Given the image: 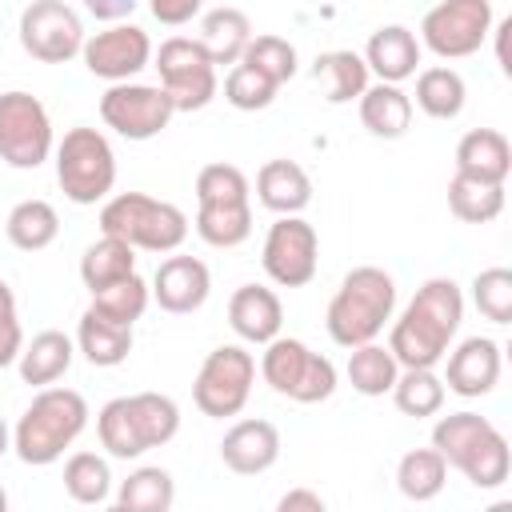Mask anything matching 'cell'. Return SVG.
<instances>
[{
	"label": "cell",
	"instance_id": "41",
	"mask_svg": "<svg viewBox=\"0 0 512 512\" xmlns=\"http://www.w3.org/2000/svg\"><path fill=\"white\" fill-rule=\"evenodd\" d=\"M240 60H244V64H252L256 72H264L272 84H284V80H292V76H296V48H292L284 36H272V32L252 36Z\"/></svg>",
	"mask_w": 512,
	"mask_h": 512
},
{
	"label": "cell",
	"instance_id": "48",
	"mask_svg": "<svg viewBox=\"0 0 512 512\" xmlns=\"http://www.w3.org/2000/svg\"><path fill=\"white\" fill-rule=\"evenodd\" d=\"M8 448H12V428H8V424H4V416H0V456H4Z\"/></svg>",
	"mask_w": 512,
	"mask_h": 512
},
{
	"label": "cell",
	"instance_id": "9",
	"mask_svg": "<svg viewBox=\"0 0 512 512\" xmlns=\"http://www.w3.org/2000/svg\"><path fill=\"white\" fill-rule=\"evenodd\" d=\"M260 376L272 392L296 400V404H320L336 392V364L320 352H312L296 336H272L260 356Z\"/></svg>",
	"mask_w": 512,
	"mask_h": 512
},
{
	"label": "cell",
	"instance_id": "37",
	"mask_svg": "<svg viewBox=\"0 0 512 512\" xmlns=\"http://www.w3.org/2000/svg\"><path fill=\"white\" fill-rule=\"evenodd\" d=\"M444 380L436 376V368H400L396 384H392V400L404 416H436L444 408Z\"/></svg>",
	"mask_w": 512,
	"mask_h": 512
},
{
	"label": "cell",
	"instance_id": "34",
	"mask_svg": "<svg viewBox=\"0 0 512 512\" xmlns=\"http://www.w3.org/2000/svg\"><path fill=\"white\" fill-rule=\"evenodd\" d=\"M172 500H176V484H172V472L160 464H144L128 472V480H120L116 488L120 512H168Z\"/></svg>",
	"mask_w": 512,
	"mask_h": 512
},
{
	"label": "cell",
	"instance_id": "4",
	"mask_svg": "<svg viewBox=\"0 0 512 512\" xmlns=\"http://www.w3.org/2000/svg\"><path fill=\"white\" fill-rule=\"evenodd\" d=\"M180 432V408L164 392H132L116 396L96 416L100 448L112 460H136L148 448H164Z\"/></svg>",
	"mask_w": 512,
	"mask_h": 512
},
{
	"label": "cell",
	"instance_id": "49",
	"mask_svg": "<svg viewBox=\"0 0 512 512\" xmlns=\"http://www.w3.org/2000/svg\"><path fill=\"white\" fill-rule=\"evenodd\" d=\"M4 508H8V492L0 488V512H4Z\"/></svg>",
	"mask_w": 512,
	"mask_h": 512
},
{
	"label": "cell",
	"instance_id": "5",
	"mask_svg": "<svg viewBox=\"0 0 512 512\" xmlns=\"http://www.w3.org/2000/svg\"><path fill=\"white\" fill-rule=\"evenodd\" d=\"M392 312H396V280L376 264H360L340 280L336 296L328 300L324 328L340 348H356L376 340L384 324H392Z\"/></svg>",
	"mask_w": 512,
	"mask_h": 512
},
{
	"label": "cell",
	"instance_id": "18",
	"mask_svg": "<svg viewBox=\"0 0 512 512\" xmlns=\"http://www.w3.org/2000/svg\"><path fill=\"white\" fill-rule=\"evenodd\" d=\"M212 292V272L200 256H164L156 276H152V300L172 312V316H188L196 308H204Z\"/></svg>",
	"mask_w": 512,
	"mask_h": 512
},
{
	"label": "cell",
	"instance_id": "19",
	"mask_svg": "<svg viewBox=\"0 0 512 512\" xmlns=\"http://www.w3.org/2000/svg\"><path fill=\"white\" fill-rule=\"evenodd\" d=\"M444 360H448L444 388L464 396V400L488 396L496 388V380H500V344L492 336H468L456 348H448Z\"/></svg>",
	"mask_w": 512,
	"mask_h": 512
},
{
	"label": "cell",
	"instance_id": "25",
	"mask_svg": "<svg viewBox=\"0 0 512 512\" xmlns=\"http://www.w3.org/2000/svg\"><path fill=\"white\" fill-rule=\"evenodd\" d=\"M356 104H360V124L380 140H400L412 124V96L400 84L376 80L356 96Z\"/></svg>",
	"mask_w": 512,
	"mask_h": 512
},
{
	"label": "cell",
	"instance_id": "36",
	"mask_svg": "<svg viewBox=\"0 0 512 512\" xmlns=\"http://www.w3.org/2000/svg\"><path fill=\"white\" fill-rule=\"evenodd\" d=\"M448 208L464 224H492L504 212V184L452 176L448 180Z\"/></svg>",
	"mask_w": 512,
	"mask_h": 512
},
{
	"label": "cell",
	"instance_id": "35",
	"mask_svg": "<svg viewBox=\"0 0 512 512\" xmlns=\"http://www.w3.org/2000/svg\"><path fill=\"white\" fill-rule=\"evenodd\" d=\"M444 480H448V460L436 448H412L396 464V488L416 504L436 500L444 492Z\"/></svg>",
	"mask_w": 512,
	"mask_h": 512
},
{
	"label": "cell",
	"instance_id": "27",
	"mask_svg": "<svg viewBox=\"0 0 512 512\" xmlns=\"http://www.w3.org/2000/svg\"><path fill=\"white\" fill-rule=\"evenodd\" d=\"M76 352H84V360L92 368H116L132 352V328L100 316L96 308H84V316L76 324Z\"/></svg>",
	"mask_w": 512,
	"mask_h": 512
},
{
	"label": "cell",
	"instance_id": "43",
	"mask_svg": "<svg viewBox=\"0 0 512 512\" xmlns=\"http://www.w3.org/2000/svg\"><path fill=\"white\" fill-rule=\"evenodd\" d=\"M20 348H24V328H20L16 296H12V288L0 280V368L16 364Z\"/></svg>",
	"mask_w": 512,
	"mask_h": 512
},
{
	"label": "cell",
	"instance_id": "22",
	"mask_svg": "<svg viewBox=\"0 0 512 512\" xmlns=\"http://www.w3.org/2000/svg\"><path fill=\"white\" fill-rule=\"evenodd\" d=\"M420 40L412 28L404 24H384L368 36L364 44V64L368 72H376L384 84H404L408 76H416V64H420Z\"/></svg>",
	"mask_w": 512,
	"mask_h": 512
},
{
	"label": "cell",
	"instance_id": "3",
	"mask_svg": "<svg viewBox=\"0 0 512 512\" xmlns=\"http://www.w3.org/2000/svg\"><path fill=\"white\" fill-rule=\"evenodd\" d=\"M88 428V400L76 388H40L12 428V452L32 464H56Z\"/></svg>",
	"mask_w": 512,
	"mask_h": 512
},
{
	"label": "cell",
	"instance_id": "45",
	"mask_svg": "<svg viewBox=\"0 0 512 512\" xmlns=\"http://www.w3.org/2000/svg\"><path fill=\"white\" fill-rule=\"evenodd\" d=\"M276 508L280 512H324V496L312 492V488H292L276 500Z\"/></svg>",
	"mask_w": 512,
	"mask_h": 512
},
{
	"label": "cell",
	"instance_id": "44",
	"mask_svg": "<svg viewBox=\"0 0 512 512\" xmlns=\"http://www.w3.org/2000/svg\"><path fill=\"white\" fill-rule=\"evenodd\" d=\"M148 8H152V16H156L160 24L180 28V24H188V20L204 8V0H148Z\"/></svg>",
	"mask_w": 512,
	"mask_h": 512
},
{
	"label": "cell",
	"instance_id": "31",
	"mask_svg": "<svg viewBox=\"0 0 512 512\" xmlns=\"http://www.w3.org/2000/svg\"><path fill=\"white\" fill-rule=\"evenodd\" d=\"M4 236H8V244L20 248V252H40V248H48V244L60 236V216H56V208H52L48 200H40V196L20 200V204L8 212V220H4Z\"/></svg>",
	"mask_w": 512,
	"mask_h": 512
},
{
	"label": "cell",
	"instance_id": "24",
	"mask_svg": "<svg viewBox=\"0 0 512 512\" xmlns=\"http://www.w3.org/2000/svg\"><path fill=\"white\" fill-rule=\"evenodd\" d=\"M256 200L276 216H300L312 204V180L296 160H264L256 172Z\"/></svg>",
	"mask_w": 512,
	"mask_h": 512
},
{
	"label": "cell",
	"instance_id": "10",
	"mask_svg": "<svg viewBox=\"0 0 512 512\" xmlns=\"http://www.w3.org/2000/svg\"><path fill=\"white\" fill-rule=\"evenodd\" d=\"M256 384V356L240 344H220L204 356L196 380H192V400L204 416L228 420L240 416Z\"/></svg>",
	"mask_w": 512,
	"mask_h": 512
},
{
	"label": "cell",
	"instance_id": "38",
	"mask_svg": "<svg viewBox=\"0 0 512 512\" xmlns=\"http://www.w3.org/2000/svg\"><path fill=\"white\" fill-rule=\"evenodd\" d=\"M64 492L76 504H104L112 496V468L100 452H72L64 460Z\"/></svg>",
	"mask_w": 512,
	"mask_h": 512
},
{
	"label": "cell",
	"instance_id": "15",
	"mask_svg": "<svg viewBox=\"0 0 512 512\" xmlns=\"http://www.w3.org/2000/svg\"><path fill=\"white\" fill-rule=\"evenodd\" d=\"M260 264L272 284L280 288H304L316 276L320 264V236L304 216H276V224L264 236Z\"/></svg>",
	"mask_w": 512,
	"mask_h": 512
},
{
	"label": "cell",
	"instance_id": "30",
	"mask_svg": "<svg viewBox=\"0 0 512 512\" xmlns=\"http://www.w3.org/2000/svg\"><path fill=\"white\" fill-rule=\"evenodd\" d=\"M468 100V84L456 68L448 64H432L424 72H416V108L432 120H456L464 112Z\"/></svg>",
	"mask_w": 512,
	"mask_h": 512
},
{
	"label": "cell",
	"instance_id": "46",
	"mask_svg": "<svg viewBox=\"0 0 512 512\" xmlns=\"http://www.w3.org/2000/svg\"><path fill=\"white\" fill-rule=\"evenodd\" d=\"M136 4H140V0H84V8H88L96 20H108V24L124 20V16H128Z\"/></svg>",
	"mask_w": 512,
	"mask_h": 512
},
{
	"label": "cell",
	"instance_id": "47",
	"mask_svg": "<svg viewBox=\"0 0 512 512\" xmlns=\"http://www.w3.org/2000/svg\"><path fill=\"white\" fill-rule=\"evenodd\" d=\"M508 32H512V16H504V20L492 24V32H488V36H496V64H500L504 72H512V60H508Z\"/></svg>",
	"mask_w": 512,
	"mask_h": 512
},
{
	"label": "cell",
	"instance_id": "1",
	"mask_svg": "<svg viewBox=\"0 0 512 512\" xmlns=\"http://www.w3.org/2000/svg\"><path fill=\"white\" fill-rule=\"evenodd\" d=\"M464 320V292L452 276H432L392 320L388 348L400 368H436Z\"/></svg>",
	"mask_w": 512,
	"mask_h": 512
},
{
	"label": "cell",
	"instance_id": "6",
	"mask_svg": "<svg viewBox=\"0 0 512 512\" xmlns=\"http://www.w3.org/2000/svg\"><path fill=\"white\" fill-rule=\"evenodd\" d=\"M196 236L212 248H236L252 236V188L236 164H204L196 172Z\"/></svg>",
	"mask_w": 512,
	"mask_h": 512
},
{
	"label": "cell",
	"instance_id": "17",
	"mask_svg": "<svg viewBox=\"0 0 512 512\" xmlns=\"http://www.w3.org/2000/svg\"><path fill=\"white\" fill-rule=\"evenodd\" d=\"M80 60L92 76H100L108 84H120V80H132L136 72H144L152 64V40H148L144 28L116 20L100 32H92V36H84Z\"/></svg>",
	"mask_w": 512,
	"mask_h": 512
},
{
	"label": "cell",
	"instance_id": "20",
	"mask_svg": "<svg viewBox=\"0 0 512 512\" xmlns=\"http://www.w3.org/2000/svg\"><path fill=\"white\" fill-rule=\"evenodd\" d=\"M220 460L236 476H260L280 460V432L272 420H236L220 440Z\"/></svg>",
	"mask_w": 512,
	"mask_h": 512
},
{
	"label": "cell",
	"instance_id": "26",
	"mask_svg": "<svg viewBox=\"0 0 512 512\" xmlns=\"http://www.w3.org/2000/svg\"><path fill=\"white\" fill-rule=\"evenodd\" d=\"M72 360H76V340L64 336V332H56V328H48V332L32 336V344L20 348L16 368H20V380L24 384L48 388V384H56L72 368Z\"/></svg>",
	"mask_w": 512,
	"mask_h": 512
},
{
	"label": "cell",
	"instance_id": "16",
	"mask_svg": "<svg viewBox=\"0 0 512 512\" xmlns=\"http://www.w3.org/2000/svg\"><path fill=\"white\" fill-rule=\"evenodd\" d=\"M84 24L64 0H32L20 12V44L40 64H68L84 48Z\"/></svg>",
	"mask_w": 512,
	"mask_h": 512
},
{
	"label": "cell",
	"instance_id": "28",
	"mask_svg": "<svg viewBox=\"0 0 512 512\" xmlns=\"http://www.w3.org/2000/svg\"><path fill=\"white\" fill-rule=\"evenodd\" d=\"M256 32H252V20H248V12H240V8H212L204 20H200V44H204V52L212 56V64L220 68V64H236L240 56H244V48H248V40H252Z\"/></svg>",
	"mask_w": 512,
	"mask_h": 512
},
{
	"label": "cell",
	"instance_id": "14",
	"mask_svg": "<svg viewBox=\"0 0 512 512\" xmlns=\"http://www.w3.org/2000/svg\"><path fill=\"white\" fill-rule=\"evenodd\" d=\"M172 116H176V104L160 84L120 80V84H108V92L100 96V120L124 140L160 136L172 124Z\"/></svg>",
	"mask_w": 512,
	"mask_h": 512
},
{
	"label": "cell",
	"instance_id": "8",
	"mask_svg": "<svg viewBox=\"0 0 512 512\" xmlns=\"http://www.w3.org/2000/svg\"><path fill=\"white\" fill-rule=\"evenodd\" d=\"M56 156V184L72 204H100L116 184V152L100 128H68L64 140L52 148Z\"/></svg>",
	"mask_w": 512,
	"mask_h": 512
},
{
	"label": "cell",
	"instance_id": "29",
	"mask_svg": "<svg viewBox=\"0 0 512 512\" xmlns=\"http://www.w3.org/2000/svg\"><path fill=\"white\" fill-rule=\"evenodd\" d=\"M312 76H316V84L324 88V100H328V104H348V100H356V96L368 88V64H364V56L352 52V48L320 52L316 64H312Z\"/></svg>",
	"mask_w": 512,
	"mask_h": 512
},
{
	"label": "cell",
	"instance_id": "40",
	"mask_svg": "<svg viewBox=\"0 0 512 512\" xmlns=\"http://www.w3.org/2000/svg\"><path fill=\"white\" fill-rule=\"evenodd\" d=\"M276 92H280V84H272L264 72H256V68L244 64V60H236V64L228 68V76H224V100H228L232 108H240V112H260V108H268V104L276 100Z\"/></svg>",
	"mask_w": 512,
	"mask_h": 512
},
{
	"label": "cell",
	"instance_id": "33",
	"mask_svg": "<svg viewBox=\"0 0 512 512\" xmlns=\"http://www.w3.org/2000/svg\"><path fill=\"white\" fill-rule=\"evenodd\" d=\"M344 376H348V384H352L360 396H384V392H392V384H396V376H400V364H396V356H392L388 344L368 340V344L348 348V368H344Z\"/></svg>",
	"mask_w": 512,
	"mask_h": 512
},
{
	"label": "cell",
	"instance_id": "12",
	"mask_svg": "<svg viewBox=\"0 0 512 512\" xmlns=\"http://www.w3.org/2000/svg\"><path fill=\"white\" fill-rule=\"evenodd\" d=\"M492 24V0H440L424 12L416 40L440 60H464L480 52Z\"/></svg>",
	"mask_w": 512,
	"mask_h": 512
},
{
	"label": "cell",
	"instance_id": "7",
	"mask_svg": "<svg viewBox=\"0 0 512 512\" xmlns=\"http://www.w3.org/2000/svg\"><path fill=\"white\" fill-rule=\"evenodd\" d=\"M100 232L144 252H176L188 236V216L148 192H116L100 208Z\"/></svg>",
	"mask_w": 512,
	"mask_h": 512
},
{
	"label": "cell",
	"instance_id": "2",
	"mask_svg": "<svg viewBox=\"0 0 512 512\" xmlns=\"http://www.w3.org/2000/svg\"><path fill=\"white\" fill-rule=\"evenodd\" d=\"M432 448L472 488H500L512 472V448L504 432L480 412H448L432 428Z\"/></svg>",
	"mask_w": 512,
	"mask_h": 512
},
{
	"label": "cell",
	"instance_id": "32",
	"mask_svg": "<svg viewBox=\"0 0 512 512\" xmlns=\"http://www.w3.org/2000/svg\"><path fill=\"white\" fill-rule=\"evenodd\" d=\"M128 272H136V248L116 240V236L100 232V240H92L80 256V280L88 292H100V288L124 280Z\"/></svg>",
	"mask_w": 512,
	"mask_h": 512
},
{
	"label": "cell",
	"instance_id": "13",
	"mask_svg": "<svg viewBox=\"0 0 512 512\" xmlns=\"http://www.w3.org/2000/svg\"><path fill=\"white\" fill-rule=\"evenodd\" d=\"M152 60L160 72V88L172 96L176 112H200L216 100V64L200 40L168 36L160 52H152Z\"/></svg>",
	"mask_w": 512,
	"mask_h": 512
},
{
	"label": "cell",
	"instance_id": "23",
	"mask_svg": "<svg viewBox=\"0 0 512 512\" xmlns=\"http://www.w3.org/2000/svg\"><path fill=\"white\" fill-rule=\"evenodd\" d=\"M512 172V144L496 128H472L456 144V176L504 184Z\"/></svg>",
	"mask_w": 512,
	"mask_h": 512
},
{
	"label": "cell",
	"instance_id": "42",
	"mask_svg": "<svg viewBox=\"0 0 512 512\" xmlns=\"http://www.w3.org/2000/svg\"><path fill=\"white\" fill-rule=\"evenodd\" d=\"M472 304L492 324H512V272L508 268H484L472 280Z\"/></svg>",
	"mask_w": 512,
	"mask_h": 512
},
{
	"label": "cell",
	"instance_id": "11",
	"mask_svg": "<svg viewBox=\"0 0 512 512\" xmlns=\"http://www.w3.org/2000/svg\"><path fill=\"white\" fill-rule=\"evenodd\" d=\"M56 148L52 116L32 92H0V160L8 168H40Z\"/></svg>",
	"mask_w": 512,
	"mask_h": 512
},
{
	"label": "cell",
	"instance_id": "39",
	"mask_svg": "<svg viewBox=\"0 0 512 512\" xmlns=\"http://www.w3.org/2000/svg\"><path fill=\"white\" fill-rule=\"evenodd\" d=\"M148 300H152V284H148L140 272H128L124 280H116V284L92 292V304H88V308H96L100 316H108V320L132 328V324L144 316Z\"/></svg>",
	"mask_w": 512,
	"mask_h": 512
},
{
	"label": "cell",
	"instance_id": "21",
	"mask_svg": "<svg viewBox=\"0 0 512 512\" xmlns=\"http://www.w3.org/2000/svg\"><path fill=\"white\" fill-rule=\"evenodd\" d=\"M228 324L244 344H268L272 336H280L284 324V304L272 288L264 284H240L228 296Z\"/></svg>",
	"mask_w": 512,
	"mask_h": 512
}]
</instances>
